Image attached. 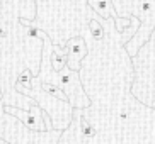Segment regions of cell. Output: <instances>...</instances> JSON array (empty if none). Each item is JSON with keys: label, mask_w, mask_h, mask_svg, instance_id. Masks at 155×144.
<instances>
[{"label": "cell", "mask_w": 155, "mask_h": 144, "mask_svg": "<svg viewBox=\"0 0 155 144\" xmlns=\"http://www.w3.org/2000/svg\"><path fill=\"white\" fill-rule=\"evenodd\" d=\"M84 39L89 48L82 63L87 80L80 81L91 105L82 115L96 127V144H155V108L131 93L135 70L121 32L107 19L104 41Z\"/></svg>", "instance_id": "obj_1"}, {"label": "cell", "mask_w": 155, "mask_h": 144, "mask_svg": "<svg viewBox=\"0 0 155 144\" xmlns=\"http://www.w3.org/2000/svg\"><path fill=\"white\" fill-rule=\"evenodd\" d=\"M113 7L118 17L126 19L128 15L137 17L140 20L137 34L124 44L128 56L135 58L138 51L148 42L152 32L155 29V0L141 2V0H113Z\"/></svg>", "instance_id": "obj_2"}, {"label": "cell", "mask_w": 155, "mask_h": 144, "mask_svg": "<svg viewBox=\"0 0 155 144\" xmlns=\"http://www.w3.org/2000/svg\"><path fill=\"white\" fill-rule=\"evenodd\" d=\"M135 80L131 85L133 97L143 105L155 108V29L150 39L135 58H131Z\"/></svg>", "instance_id": "obj_3"}, {"label": "cell", "mask_w": 155, "mask_h": 144, "mask_svg": "<svg viewBox=\"0 0 155 144\" xmlns=\"http://www.w3.org/2000/svg\"><path fill=\"white\" fill-rule=\"evenodd\" d=\"M63 49L67 51V58H68V64L67 68H70L72 71H80L82 70L84 59L89 54V48L85 44V39L82 36H73L70 37L67 42L63 44Z\"/></svg>", "instance_id": "obj_4"}, {"label": "cell", "mask_w": 155, "mask_h": 144, "mask_svg": "<svg viewBox=\"0 0 155 144\" xmlns=\"http://www.w3.org/2000/svg\"><path fill=\"white\" fill-rule=\"evenodd\" d=\"M50 59H51V68L55 73L63 71L67 64H68V58H67V51L58 44H53L51 48V54H50Z\"/></svg>", "instance_id": "obj_5"}, {"label": "cell", "mask_w": 155, "mask_h": 144, "mask_svg": "<svg viewBox=\"0 0 155 144\" xmlns=\"http://www.w3.org/2000/svg\"><path fill=\"white\" fill-rule=\"evenodd\" d=\"M9 112L14 114V115H17V117H21L24 122H26V126L31 127V129H39V127H41V126H39L41 122L34 117L32 110H29V112H17V110H12V108H9ZM41 129H43V127H41Z\"/></svg>", "instance_id": "obj_6"}, {"label": "cell", "mask_w": 155, "mask_h": 144, "mask_svg": "<svg viewBox=\"0 0 155 144\" xmlns=\"http://www.w3.org/2000/svg\"><path fill=\"white\" fill-rule=\"evenodd\" d=\"M41 88L46 92V95H51L53 99H58L60 102H68V99H67V95L63 93V92L60 90L56 85H53V83H50V81H43L41 83Z\"/></svg>", "instance_id": "obj_7"}, {"label": "cell", "mask_w": 155, "mask_h": 144, "mask_svg": "<svg viewBox=\"0 0 155 144\" xmlns=\"http://www.w3.org/2000/svg\"><path fill=\"white\" fill-rule=\"evenodd\" d=\"M19 85H24L28 86V88H32V78H31V71H29V68H26L21 75H19Z\"/></svg>", "instance_id": "obj_8"}, {"label": "cell", "mask_w": 155, "mask_h": 144, "mask_svg": "<svg viewBox=\"0 0 155 144\" xmlns=\"http://www.w3.org/2000/svg\"><path fill=\"white\" fill-rule=\"evenodd\" d=\"M28 36L29 37H39V29L38 27H28Z\"/></svg>", "instance_id": "obj_9"}, {"label": "cell", "mask_w": 155, "mask_h": 144, "mask_svg": "<svg viewBox=\"0 0 155 144\" xmlns=\"http://www.w3.org/2000/svg\"><path fill=\"white\" fill-rule=\"evenodd\" d=\"M5 36H7V32H5L2 27H0V37H5Z\"/></svg>", "instance_id": "obj_10"}, {"label": "cell", "mask_w": 155, "mask_h": 144, "mask_svg": "<svg viewBox=\"0 0 155 144\" xmlns=\"http://www.w3.org/2000/svg\"><path fill=\"white\" fill-rule=\"evenodd\" d=\"M5 144H7V142H5Z\"/></svg>", "instance_id": "obj_11"}]
</instances>
